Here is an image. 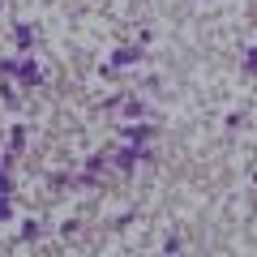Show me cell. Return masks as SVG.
<instances>
[{
  "instance_id": "1",
  "label": "cell",
  "mask_w": 257,
  "mask_h": 257,
  "mask_svg": "<svg viewBox=\"0 0 257 257\" xmlns=\"http://www.w3.org/2000/svg\"><path fill=\"white\" fill-rule=\"evenodd\" d=\"M13 73H18L22 82H39V77H43V73H39V64H35V60H26V64H18V69H13Z\"/></svg>"
},
{
  "instance_id": "2",
  "label": "cell",
  "mask_w": 257,
  "mask_h": 257,
  "mask_svg": "<svg viewBox=\"0 0 257 257\" xmlns=\"http://www.w3.org/2000/svg\"><path fill=\"white\" fill-rule=\"evenodd\" d=\"M138 60V47H120L116 56H111V69H120V64H133Z\"/></svg>"
},
{
  "instance_id": "3",
  "label": "cell",
  "mask_w": 257,
  "mask_h": 257,
  "mask_svg": "<svg viewBox=\"0 0 257 257\" xmlns=\"http://www.w3.org/2000/svg\"><path fill=\"white\" fill-rule=\"evenodd\" d=\"M35 43V35H30V26H18V47H30Z\"/></svg>"
}]
</instances>
